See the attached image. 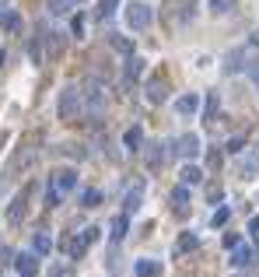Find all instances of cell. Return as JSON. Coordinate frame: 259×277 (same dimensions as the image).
<instances>
[{"label":"cell","instance_id":"obj_18","mask_svg":"<svg viewBox=\"0 0 259 277\" xmlns=\"http://www.w3.org/2000/svg\"><path fill=\"white\" fill-rule=\"evenodd\" d=\"M0 25H4V28H11V32H18V28H21V18L14 14V11H0Z\"/></svg>","mask_w":259,"mask_h":277},{"label":"cell","instance_id":"obj_13","mask_svg":"<svg viewBox=\"0 0 259 277\" xmlns=\"http://www.w3.org/2000/svg\"><path fill=\"white\" fill-rule=\"evenodd\" d=\"M123 144H126L130 151H140V144H144V130H140V126H130L126 137H123Z\"/></svg>","mask_w":259,"mask_h":277},{"label":"cell","instance_id":"obj_20","mask_svg":"<svg viewBox=\"0 0 259 277\" xmlns=\"http://www.w3.org/2000/svg\"><path fill=\"white\" fill-rule=\"evenodd\" d=\"M217 105H221L217 91H210V95H207V109H203V119H214V116H217Z\"/></svg>","mask_w":259,"mask_h":277},{"label":"cell","instance_id":"obj_27","mask_svg":"<svg viewBox=\"0 0 259 277\" xmlns=\"http://www.w3.org/2000/svg\"><path fill=\"white\" fill-rule=\"evenodd\" d=\"M84 246H88L84 238H74V242H70V256H81V253H84Z\"/></svg>","mask_w":259,"mask_h":277},{"label":"cell","instance_id":"obj_22","mask_svg":"<svg viewBox=\"0 0 259 277\" xmlns=\"http://www.w3.org/2000/svg\"><path fill=\"white\" fill-rule=\"evenodd\" d=\"M242 67H245V63H242V49H235V53L228 57V63H224V70H228V74H235V70H242Z\"/></svg>","mask_w":259,"mask_h":277},{"label":"cell","instance_id":"obj_35","mask_svg":"<svg viewBox=\"0 0 259 277\" xmlns=\"http://www.w3.org/2000/svg\"><path fill=\"white\" fill-rule=\"evenodd\" d=\"M70 28H74V35H81V32H84V18H81V14H77V18L70 21Z\"/></svg>","mask_w":259,"mask_h":277},{"label":"cell","instance_id":"obj_29","mask_svg":"<svg viewBox=\"0 0 259 277\" xmlns=\"http://www.w3.org/2000/svg\"><path fill=\"white\" fill-rule=\"evenodd\" d=\"M49 11H53V14H63V11H67V0H49Z\"/></svg>","mask_w":259,"mask_h":277},{"label":"cell","instance_id":"obj_6","mask_svg":"<svg viewBox=\"0 0 259 277\" xmlns=\"http://www.w3.org/2000/svg\"><path fill=\"white\" fill-rule=\"evenodd\" d=\"M196 109H200V95L196 91H186L182 99H175V113H179V116H193Z\"/></svg>","mask_w":259,"mask_h":277},{"label":"cell","instance_id":"obj_7","mask_svg":"<svg viewBox=\"0 0 259 277\" xmlns=\"http://www.w3.org/2000/svg\"><path fill=\"white\" fill-rule=\"evenodd\" d=\"M249 263H252V249H249V246H231V267H249Z\"/></svg>","mask_w":259,"mask_h":277},{"label":"cell","instance_id":"obj_5","mask_svg":"<svg viewBox=\"0 0 259 277\" xmlns=\"http://www.w3.org/2000/svg\"><path fill=\"white\" fill-rule=\"evenodd\" d=\"M74 186H77V172H74V169H60V172L53 176V190H56V193H70Z\"/></svg>","mask_w":259,"mask_h":277},{"label":"cell","instance_id":"obj_25","mask_svg":"<svg viewBox=\"0 0 259 277\" xmlns=\"http://www.w3.org/2000/svg\"><path fill=\"white\" fill-rule=\"evenodd\" d=\"M228 7H235V0H210V11L214 14H224Z\"/></svg>","mask_w":259,"mask_h":277},{"label":"cell","instance_id":"obj_34","mask_svg":"<svg viewBox=\"0 0 259 277\" xmlns=\"http://www.w3.org/2000/svg\"><path fill=\"white\" fill-rule=\"evenodd\" d=\"M46 204H49V207H56V204H60V193H56L53 186H49V193H46Z\"/></svg>","mask_w":259,"mask_h":277},{"label":"cell","instance_id":"obj_8","mask_svg":"<svg viewBox=\"0 0 259 277\" xmlns=\"http://www.w3.org/2000/svg\"><path fill=\"white\" fill-rule=\"evenodd\" d=\"M25 207H28V190L14 197V204H11V211H7V218H11V221H14V225H18V221L25 218Z\"/></svg>","mask_w":259,"mask_h":277},{"label":"cell","instance_id":"obj_26","mask_svg":"<svg viewBox=\"0 0 259 277\" xmlns=\"http://www.w3.org/2000/svg\"><path fill=\"white\" fill-rule=\"evenodd\" d=\"M228 214H231V207H221L217 214H214V228H221V225L228 221Z\"/></svg>","mask_w":259,"mask_h":277},{"label":"cell","instance_id":"obj_9","mask_svg":"<svg viewBox=\"0 0 259 277\" xmlns=\"http://www.w3.org/2000/svg\"><path fill=\"white\" fill-rule=\"evenodd\" d=\"M172 204H175L179 214H186V211H189V186H175V190H172Z\"/></svg>","mask_w":259,"mask_h":277},{"label":"cell","instance_id":"obj_17","mask_svg":"<svg viewBox=\"0 0 259 277\" xmlns=\"http://www.w3.org/2000/svg\"><path fill=\"white\" fill-rule=\"evenodd\" d=\"M256 172H259V155H256V158H245V161H242V169H238L242 179H252Z\"/></svg>","mask_w":259,"mask_h":277},{"label":"cell","instance_id":"obj_11","mask_svg":"<svg viewBox=\"0 0 259 277\" xmlns=\"http://www.w3.org/2000/svg\"><path fill=\"white\" fill-rule=\"evenodd\" d=\"M137 277H158L161 274V263H154V260H137Z\"/></svg>","mask_w":259,"mask_h":277},{"label":"cell","instance_id":"obj_30","mask_svg":"<svg viewBox=\"0 0 259 277\" xmlns=\"http://www.w3.org/2000/svg\"><path fill=\"white\" fill-rule=\"evenodd\" d=\"M242 238L235 235V232H224V249H231V246H238Z\"/></svg>","mask_w":259,"mask_h":277},{"label":"cell","instance_id":"obj_4","mask_svg":"<svg viewBox=\"0 0 259 277\" xmlns=\"http://www.w3.org/2000/svg\"><path fill=\"white\" fill-rule=\"evenodd\" d=\"M14 270H18L21 277H35L39 274V260H35V253H18V256H14Z\"/></svg>","mask_w":259,"mask_h":277},{"label":"cell","instance_id":"obj_21","mask_svg":"<svg viewBox=\"0 0 259 277\" xmlns=\"http://www.w3.org/2000/svg\"><path fill=\"white\" fill-rule=\"evenodd\" d=\"M200 246V238L193 235V232H186V235L179 238V253H193V249H196Z\"/></svg>","mask_w":259,"mask_h":277},{"label":"cell","instance_id":"obj_2","mask_svg":"<svg viewBox=\"0 0 259 277\" xmlns=\"http://www.w3.org/2000/svg\"><path fill=\"white\" fill-rule=\"evenodd\" d=\"M77 105H81V91L74 84H67L60 91V105H56V109H60V119H74L77 116Z\"/></svg>","mask_w":259,"mask_h":277},{"label":"cell","instance_id":"obj_3","mask_svg":"<svg viewBox=\"0 0 259 277\" xmlns=\"http://www.w3.org/2000/svg\"><path fill=\"white\" fill-rule=\"evenodd\" d=\"M175 151H179V155H182L186 161H193V158L200 155V151H203V147H200V137H196V134H182V137H179V144H175Z\"/></svg>","mask_w":259,"mask_h":277},{"label":"cell","instance_id":"obj_33","mask_svg":"<svg viewBox=\"0 0 259 277\" xmlns=\"http://www.w3.org/2000/svg\"><path fill=\"white\" fill-rule=\"evenodd\" d=\"M249 78H252V84L259 88V60H256V63H249Z\"/></svg>","mask_w":259,"mask_h":277},{"label":"cell","instance_id":"obj_24","mask_svg":"<svg viewBox=\"0 0 259 277\" xmlns=\"http://www.w3.org/2000/svg\"><path fill=\"white\" fill-rule=\"evenodd\" d=\"M81 200H84V207H98L102 193H98V190H84V197H81Z\"/></svg>","mask_w":259,"mask_h":277},{"label":"cell","instance_id":"obj_15","mask_svg":"<svg viewBox=\"0 0 259 277\" xmlns=\"http://www.w3.org/2000/svg\"><path fill=\"white\" fill-rule=\"evenodd\" d=\"M140 74H144V60L130 57V60H126V81H137Z\"/></svg>","mask_w":259,"mask_h":277},{"label":"cell","instance_id":"obj_38","mask_svg":"<svg viewBox=\"0 0 259 277\" xmlns=\"http://www.w3.org/2000/svg\"><path fill=\"white\" fill-rule=\"evenodd\" d=\"M259 238V235H256ZM252 260H259V242H256V249H252Z\"/></svg>","mask_w":259,"mask_h":277},{"label":"cell","instance_id":"obj_37","mask_svg":"<svg viewBox=\"0 0 259 277\" xmlns=\"http://www.w3.org/2000/svg\"><path fill=\"white\" fill-rule=\"evenodd\" d=\"M249 232H252V235H259V214L252 221H249Z\"/></svg>","mask_w":259,"mask_h":277},{"label":"cell","instance_id":"obj_32","mask_svg":"<svg viewBox=\"0 0 259 277\" xmlns=\"http://www.w3.org/2000/svg\"><path fill=\"white\" fill-rule=\"evenodd\" d=\"M242 144H245V137H231V140H228V151L235 155V151H242Z\"/></svg>","mask_w":259,"mask_h":277},{"label":"cell","instance_id":"obj_1","mask_svg":"<svg viewBox=\"0 0 259 277\" xmlns=\"http://www.w3.org/2000/svg\"><path fill=\"white\" fill-rule=\"evenodd\" d=\"M151 21H154V11H151L144 0H133V4H126V25H130L133 32H144Z\"/></svg>","mask_w":259,"mask_h":277},{"label":"cell","instance_id":"obj_28","mask_svg":"<svg viewBox=\"0 0 259 277\" xmlns=\"http://www.w3.org/2000/svg\"><path fill=\"white\" fill-rule=\"evenodd\" d=\"M98 232H102V228H84V235H81V238L91 246V242H98Z\"/></svg>","mask_w":259,"mask_h":277},{"label":"cell","instance_id":"obj_19","mask_svg":"<svg viewBox=\"0 0 259 277\" xmlns=\"http://www.w3.org/2000/svg\"><path fill=\"white\" fill-rule=\"evenodd\" d=\"M140 200H144V190H130V193H126V214H133V211H137L140 207Z\"/></svg>","mask_w":259,"mask_h":277},{"label":"cell","instance_id":"obj_31","mask_svg":"<svg viewBox=\"0 0 259 277\" xmlns=\"http://www.w3.org/2000/svg\"><path fill=\"white\" fill-rule=\"evenodd\" d=\"M112 46H116L119 53H130V42H126V39H119V35H112Z\"/></svg>","mask_w":259,"mask_h":277},{"label":"cell","instance_id":"obj_14","mask_svg":"<svg viewBox=\"0 0 259 277\" xmlns=\"http://www.w3.org/2000/svg\"><path fill=\"white\" fill-rule=\"evenodd\" d=\"M179 176H182V186H196V182H203V172H200L196 165H186Z\"/></svg>","mask_w":259,"mask_h":277},{"label":"cell","instance_id":"obj_16","mask_svg":"<svg viewBox=\"0 0 259 277\" xmlns=\"http://www.w3.org/2000/svg\"><path fill=\"white\" fill-rule=\"evenodd\" d=\"M126 228H130V221H126V214H119V218L112 221V242H123L126 238Z\"/></svg>","mask_w":259,"mask_h":277},{"label":"cell","instance_id":"obj_12","mask_svg":"<svg viewBox=\"0 0 259 277\" xmlns=\"http://www.w3.org/2000/svg\"><path fill=\"white\" fill-rule=\"evenodd\" d=\"M165 95H168V91H165V81H151V84H147V102H151V105L165 102Z\"/></svg>","mask_w":259,"mask_h":277},{"label":"cell","instance_id":"obj_10","mask_svg":"<svg viewBox=\"0 0 259 277\" xmlns=\"http://www.w3.org/2000/svg\"><path fill=\"white\" fill-rule=\"evenodd\" d=\"M32 249H35V256H46V253L53 249V238L46 235V232H35V235H32Z\"/></svg>","mask_w":259,"mask_h":277},{"label":"cell","instance_id":"obj_23","mask_svg":"<svg viewBox=\"0 0 259 277\" xmlns=\"http://www.w3.org/2000/svg\"><path fill=\"white\" fill-rule=\"evenodd\" d=\"M116 4H119V0H98V18H112Z\"/></svg>","mask_w":259,"mask_h":277},{"label":"cell","instance_id":"obj_36","mask_svg":"<svg viewBox=\"0 0 259 277\" xmlns=\"http://www.w3.org/2000/svg\"><path fill=\"white\" fill-rule=\"evenodd\" d=\"M207 197L214 200V204H221V190H217V186H210V190H207Z\"/></svg>","mask_w":259,"mask_h":277}]
</instances>
